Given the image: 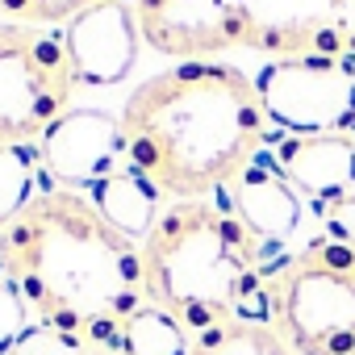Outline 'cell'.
Returning a JSON list of instances; mask_svg holds the SVG:
<instances>
[{
	"instance_id": "obj_1",
	"label": "cell",
	"mask_w": 355,
	"mask_h": 355,
	"mask_svg": "<svg viewBox=\"0 0 355 355\" xmlns=\"http://www.w3.org/2000/svg\"><path fill=\"white\" fill-rule=\"evenodd\" d=\"M5 272L30 318L84 338L92 351H117L121 322L150 305L142 243L113 230L76 189H42L9 226H0Z\"/></svg>"
},
{
	"instance_id": "obj_2",
	"label": "cell",
	"mask_w": 355,
	"mask_h": 355,
	"mask_svg": "<svg viewBox=\"0 0 355 355\" xmlns=\"http://www.w3.org/2000/svg\"><path fill=\"white\" fill-rule=\"evenodd\" d=\"M125 171L163 197L205 201L263 150L268 117L255 80L218 59H189L142 80L121 105Z\"/></svg>"
},
{
	"instance_id": "obj_3",
	"label": "cell",
	"mask_w": 355,
	"mask_h": 355,
	"mask_svg": "<svg viewBox=\"0 0 355 355\" xmlns=\"http://www.w3.org/2000/svg\"><path fill=\"white\" fill-rule=\"evenodd\" d=\"M230 201H171L142 243L146 301L167 309L189 334L226 318L276 322L272 268Z\"/></svg>"
},
{
	"instance_id": "obj_4",
	"label": "cell",
	"mask_w": 355,
	"mask_h": 355,
	"mask_svg": "<svg viewBox=\"0 0 355 355\" xmlns=\"http://www.w3.org/2000/svg\"><path fill=\"white\" fill-rule=\"evenodd\" d=\"M134 21L180 63L222 51L355 59V0H134Z\"/></svg>"
},
{
	"instance_id": "obj_5",
	"label": "cell",
	"mask_w": 355,
	"mask_h": 355,
	"mask_svg": "<svg viewBox=\"0 0 355 355\" xmlns=\"http://www.w3.org/2000/svg\"><path fill=\"white\" fill-rule=\"evenodd\" d=\"M276 330L297 355H355V247L309 239L272 272Z\"/></svg>"
},
{
	"instance_id": "obj_6",
	"label": "cell",
	"mask_w": 355,
	"mask_h": 355,
	"mask_svg": "<svg viewBox=\"0 0 355 355\" xmlns=\"http://www.w3.org/2000/svg\"><path fill=\"white\" fill-rule=\"evenodd\" d=\"M76 71L63 34L0 21V146L42 138L71 105Z\"/></svg>"
},
{
	"instance_id": "obj_7",
	"label": "cell",
	"mask_w": 355,
	"mask_h": 355,
	"mask_svg": "<svg viewBox=\"0 0 355 355\" xmlns=\"http://www.w3.org/2000/svg\"><path fill=\"white\" fill-rule=\"evenodd\" d=\"M268 125L280 134H351L355 130V59L293 55L255 71Z\"/></svg>"
},
{
	"instance_id": "obj_8",
	"label": "cell",
	"mask_w": 355,
	"mask_h": 355,
	"mask_svg": "<svg viewBox=\"0 0 355 355\" xmlns=\"http://www.w3.org/2000/svg\"><path fill=\"white\" fill-rule=\"evenodd\" d=\"M42 167L59 184L84 193L88 184L125 167V130L121 117L105 109H67L42 138Z\"/></svg>"
},
{
	"instance_id": "obj_9",
	"label": "cell",
	"mask_w": 355,
	"mask_h": 355,
	"mask_svg": "<svg viewBox=\"0 0 355 355\" xmlns=\"http://www.w3.org/2000/svg\"><path fill=\"white\" fill-rule=\"evenodd\" d=\"M138 38L142 34H138L130 0H105V5L80 9L63 30V46H67L76 84H88V88L121 84L134 71Z\"/></svg>"
},
{
	"instance_id": "obj_10",
	"label": "cell",
	"mask_w": 355,
	"mask_h": 355,
	"mask_svg": "<svg viewBox=\"0 0 355 355\" xmlns=\"http://www.w3.org/2000/svg\"><path fill=\"white\" fill-rule=\"evenodd\" d=\"M272 159L313 209L355 193V134H284L276 138Z\"/></svg>"
},
{
	"instance_id": "obj_11",
	"label": "cell",
	"mask_w": 355,
	"mask_h": 355,
	"mask_svg": "<svg viewBox=\"0 0 355 355\" xmlns=\"http://www.w3.org/2000/svg\"><path fill=\"white\" fill-rule=\"evenodd\" d=\"M226 193H230V205H234L239 222L251 230V239L263 251L276 255L297 234V226H301V193L284 180L276 159H268L263 150L234 175V184Z\"/></svg>"
},
{
	"instance_id": "obj_12",
	"label": "cell",
	"mask_w": 355,
	"mask_h": 355,
	"mask_svg": "<svg viewBox=\"0 0 355 355\" xmlns=\"http://www.w3.org/2000/svg\"><path fill=\"white\" fill-rule=\"evenodd\" d=\"M84 197L101 209V218L113 226V230H121L125 239H134V243H146L150 239V230H155V222H159V201H163V193L155 189V184H146L142 175H134V171H113V175H105V180H96V184H88L84 189Z\"/></svg>"
},
{
	"instance_id": "obj_13",
	"label": "cell",
	"mask_w": 355,
	"mask_h": 355,
	"mask_svg": "<svg viewBox=\"0 0 355 355\" xmlns=\"http://www.w3.org/2000/svg\"><path fill=\"white\" fill-rule=\"evenodd\" d=\"M189 355H293L284 334L272 322H251V318H226L201 334H193Z\"/></svg>"
},
{
	"instance_id": "obj_14",
	"label": "cell",
	"mask_w": 355,
	"mask_h": 355,
	"mask_svg": "<svg viewBox=\"0 0 355 355\" xmlns=\"http://www.w3.org/2000/svg\"><path fill=\"white\" fill-rule=\"evenodd\" d=\"M193 334L159 305H142L121 322L117 351L125 355H189Z\"/></svg>"
},
{
	"instance_id": "obj_15",
	"label": "cell",
	"mask_w": 355,
	"mask_h": 355,
	"mask_svg": "<svg viewBox=\"0 0 355 355\" xmlns=\"http://www.w3.org/2000/svg\"><path fill=\"white\" fill-rule=\"evenodd\" d=\"M42 150L38 142H9L0 146V226H9L38 193Z\"/></svg>"
},
{
	"instance_id": "obj_16",
	"label": "cell",
	"mask_w": 355,
	"mask_h": 355,
	"mask_svg": "<svg viewBox=\"0 0 355 355\" xmlns=\"http://www.w3.org/2000/svg\"><path fill=\"white\" fill-rule=\"evenodd\" d=\"M9 355H92V347L67 330H55V326H42V322H30V330L9 347Z\"/></svg>"
},
{
	"instance_id": "obj_17",
	"label": "cell",
	"mask_w": 355,
	"mask_h": 355,
	"mask_svg": "<svg viewBox=\"0 0 355 355\" xmlns=\"http://www.w3.org/2000/svg\"><path fill=\"white\" fill-rule=\"evenodd\" d=\"M26 330H30V305L9 276H0V355H9V347Z\"/></svg>"
},
{
	"instance_id": "obj_18",
	"label": "cell",
	"mask_w": 355,
	"mask_h": 355,
	"mask_svg": "<svg viewBox=\"0 0 355 355\" xmlns=\"http://www.w3.org/2000/svg\"><path fill=\"white\" fill-rule=\"evenodd\" d=\"M88 5H105V0H0V9H5L13 21L21 17L26 26L30 21H59V17H76L80 9Z\"/></svg>"
},
{
	"instance_id": "obj_19",
	"label": "cell",
	"mask_w": 355,
	"mask_h": 355,
	"mask_svg": "<svg viewBox=\"0 0 355 355\" xmlns=\"http://www.w3.org/2000/svg\"><path fill=\"white\" fill-rule=\"evenodd\" d=\"M313 214H318L326 239H338V243L355 247V193H351V197H338V201H330V205H318Z\"/></svg>"
},
{
	"instance_id": "obj_20",
	"label": "cell",
	"mask_w": 355,
	"mask_h": 355,
	"mask_svg": "<svg viewBox=\"0 0 355 355\" xmlns=\"http://www.w3.org/2000/svg\"><path fill=\"white\" fill-rule=\"evenodd\" d=\"M92 355H125V351H109V347H101V351H92Z\"/></svg>"
}]
</instances>
